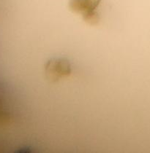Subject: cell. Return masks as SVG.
I'll return each instance as SVG.
<instances>
[{
    "instance_id": "2",
    "label": "cell",
    "mask_w": 150,
    "mask_h": 153,
    "mask_svg": "<svg viewBox=\"0 0 150 153\" xmlns=\"http://www.w3.org/2000/svg\"><path fill=\"white\" fill-rule=\"evenodd\" d=\"M44 71L48 81L56 82L70 75V63L65 58H52L45 64Z\"/></svg>"
},
{
    "instance_id": "1",
    "label": "cell",
    "mask_w": 150,
    "mask_h": 153,
    "mask_svg": "<svg viewBox=\"0 0 150 153\" xmlns=\"http://www.w3.org/2000/svg\"><path fill=\"white\" fill-rule=\"evenodd\" d=\"M101 0H70L69 8L71 11L81 15L83 19L91 26L99 23V15L96 9Z\"/></svg>"
}]
</instances>
